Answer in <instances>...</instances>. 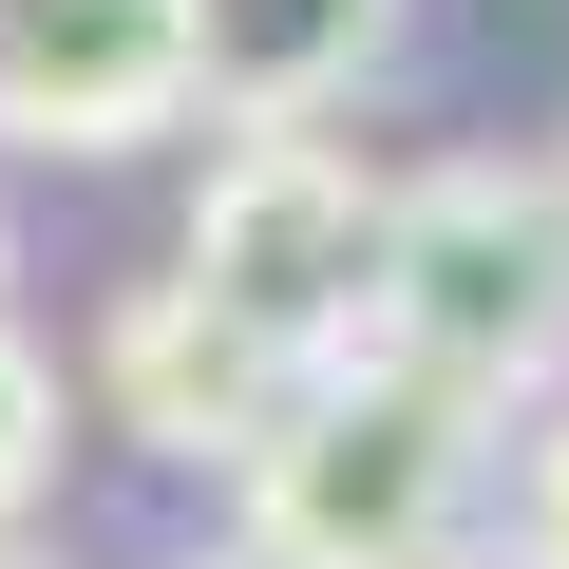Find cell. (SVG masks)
<instances>
[{"label": "cell", "instance_id": "8fae6325", "mask_svg": "<svg viewBox=\"0 0 569 569\" xmlns=\"http://www.w3.org/2000/svg\"><path fill=\"white\" fill-rule=\"evenodd\" d=\"M190 569H247V550H190Z\"/></svg>", "mask_w": 569, "mask_h": 569}, {"label": "cell", "instance_id": "30bf717a", "mask_svg": "<svg viewBox=\"0 0 569 569\" xmlns=\"http://www.w3.org/2000/svg\"><path fill=\"white\" fill-rule=\"evenodd\" d=\"M0 569H58V550H0Z\"/></svg>", "mask_w": 569, "mask_h": 569}, {"label": "cell", "instance_id": "52a82bcc", "mask_svg": "<svg viewBox=\"0 0 569 569\" xmlns=\"http://www.w3.org/2000/svg\"><path fill=\"white\" fill-rule=\"evenodd\" d=\"M39 475H58V361H39L20 323H0V531L39 512Z\"/></svg>", "mask_w": 569, "mask_h": 569}, {"label": "cell", "instance_id": "3957f363", "mask_svg": "<svg viewBox=\"0 0 569 569\" xmlns=\"http://www.w3.org/2000/svg\"><path fill=\"white\" fill-rule=\"evenodd\" d=\"M171 284H190L228 342H266L284 380L342 361L361 305H380V171H361L342 133H228V171H209Z\"/></svg>", "mask_w": 569, "mask_h": 569}, {"label": "cell", "instance_id": "7c38bea8", "mask_svg": "<svg viewBox=\"0 0 569 569\" xmlns=\"http://www.w3.org/2000/svg\"><path fill=\"white\" fill-rule=\"evenodd\" d=\"M550 190H569V152H550Z\"/></svg>", "mask_w": 569, "mask_h": 569}, {"label": "cell", "instance_id": "8992f818", "mask_svg": "<svg viewBox=\"0 0 569 569\" xmlns=\"http://www.w3.org/2000/svg\"><path fill=\"white\" fill-rule=\"evenodd\" d=\"M399 0H190V96H228L247 133H323V96L380 58Z\"/></svg>", "mask_w": 569, "mask_h": 569}, {"label": "cell", "instance_id": "6da1fadb", "mask_svg": "<svg viewBox=\"0 0 569 569\" xmlns=\"http://www.w3.org/2000/svg\"><path fill=\"white\" fill-rule=\"evenodd\" d=\"M493 418L456 380H418L399 342H342L284 380V418L247 437V569H418L456 550V493H475Z\"/></svg>", "mask_w": 569, "mask_h": 569}, {"label": "cell", "instance_id": "ba28073f", "mask_svg": "<svg viewBox=\"0 0 569 569\" xmlns=\"http://www.w3.org/2000/svg\"><path fill=\"white\" fill-rule=\"evenodd\" d=\"M493 569H569V418L512 456V531H493Z\"/></svg>", "mask_w": 569, "mask_h": 569}, {"label": "cell", "instance_id": "9c48e42d", "mask_svg": "<svg viewBox=\"0 0 569 569\" xmlns=\"http://www.w3.org/2000/svg\"><path fill=\"white\" fill-rule=\"evenodd\" d=\"M0 323H20V247H0Z\"/></svg>", "mask_w": 569, "mask_h": 569}, {"label": "cell", "instance_id": "277c9868", "mask_svg": "<svg viewBox=\"0 0 569 569\" xmlns=\"http://www.w3.org/2000/svg\"><path fill=\"white\" fill-rule=\"evenodd\" d=\"M190 114V0H0V133L133 152Z\"/></svg>", "mask_w": 569, "mask_h": 569}, {"label": "cell", "instance_id": "5b68a950", "mask_svg": "<svg viewBox=\"0 0 569 569\" xmlns=\"http://www.w3.org/2000/svg\"><path fill=\"white\" fill-rule=\"evenodd\" d=\"M96 380H114V418H133L152 456H228V475H247V437L284 418V361L228 342L190 284H133V305L96 323Z\"/></svg>", "mask_w": 569, "mask_h": 569}, {"label": "cell", "instance_id": "7a4b0ae2", "mask_svg": "<svg viewBox=\"0 0 569 569\" xmlns=\"http://www.w3.org/2000/svg\"><path fill=\"white\" fill-rule=\"evenodd\" d=\"M361 342H399L475 418L569 361V190H550V152L380 171V305H361Z\"/></svg>", "mask_w": 569, "mask_h": 569}]
</instances>
